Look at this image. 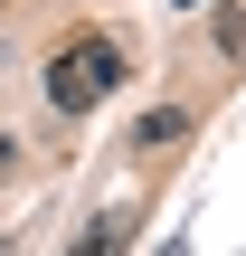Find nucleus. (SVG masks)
Returning <instances> with one entry per match:
<instances>
[{
    "label": "nucleus",
    "instance_id": "nucleus-1",
    "mask_svg": "<svg viewBox=\"0 0 246 256\" xmlns=\"http://www.w3.org/2000/svg\"><path fill=\"white\" fill-rule=\"evenodd\" d=\"M38 86H47V104H57V114H95V104L123 86V48L85 28V38H66V48L47 57V76H38Z\"/></svg>",
    "mask_w": 246,
    "mask_h": 256
},
{
    "label": "nucleus",
    "instance_id": "nucleus-4",
    "mask_svg": "<svg viewBox=\"0 0 246 256\" xmlns=\"http://www.w3.org/2000/svg\"><path fill=\"white\" fill-rule=\"evenodd\" d=\"M180 10H199V0H180Z\"/></svg>",
    "mask_w": 246,
    "mask_h": 256
},
{
    "label": "nucleus",
    "instance_id": "nucleus-2",
    "mask_svg": "<svg viewBox=\"0 0 246 256\" xmlns=\"http://www.w3.org/2000/svg\"><path fill=\"white\" fill-rule=\"evenodd\" d=\"M180 142H190V114H180V104H161V114L133 124V152H180Z\"/></svg>",
    "mask_w": 246,
    "mask_h": 256
},
{
    "label": "nucleus",
    "instance_id": "nucleus-3",
    "mask_svg": "<svg viewBox=\"0 0 246 256\" xmlns=\"http://www.w3.org/2000/svg\"><path fill=\"white\" fill-rule=\"evenodd\" d=\"M9 171H19V152H9V133H0V180H9Z\"/></svg>",
    "mask_w": 246,
    "mask_h": 256
}]
</instances>
